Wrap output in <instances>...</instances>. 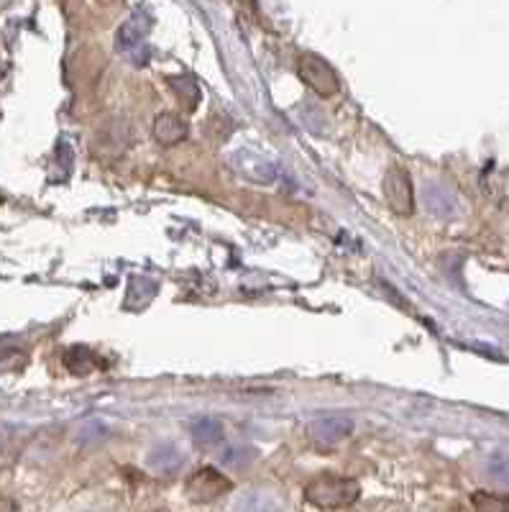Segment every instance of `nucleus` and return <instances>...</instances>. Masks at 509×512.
Instances as JSON below:
<instances>
[{
    "label": "nucleus",
    "mask_w": 509,
    "mask_h": 512,
    "mask_svg": "<svg viewBox=\"0 0 509 512\" xmlns=\"http://www.w3.org/2000/svg\"><path fill=\"white\" fill-rule=\"evenodd\" d=\"M359 484L346 477H318L307 484V502L323 507V510H336L359 500Z\"/></svg>",
    "instance_id": "f257e3e1"
},
{
    "label": "nucleus",
    "mask_w": 509,
    "mask_h": 512,
    "mask_svg": "<svg viewBox=\"0 0 509 512\" xmlns=\"http://www.w3.org/2000/svg\"><path fill=\"white\" fill-rule=\"evenodd\" d=\"M297 75L320 98H333L341 90V80H338L336 70L318 54H302L297 59Z\"/></svg>",
    "instance_id": "f03ea898"
},
{
    "label": "nucleus",
    "mask_w": 509,
    "mask_h": 512,
    "mask_svg": "<svg viewBox=\"0 0 509 512\" xmlns=\"http://www.w3.org/2000/svg\"><path fill=\"white\" fill-rule=\"evenodd\" d=\"M231 489V479L223 472L213 469V466H203L197 469L185 484V495L190 497L192 502H213L218 500L220 495H226Z\"/></svg>",
    "instance_id": "7ed1b4c3"
},
{
    "label": "nucleus",
    "mask_w": 509,
    "mask_h": 512,
    "mask_svg": "<svg viewBox=\"0 0 509 512\" xmlns=\"http://www.w3.org/2000/svg\"><path fill=\"white\" fill-rule=\"evenodd\" d=\"M384 195H387L389 208L397 216H410L415 210V192H412V180L402 167H392L384 177Z\"/></svg>",
    "instance_id": "20e7f679"
},
{
    "label": "nucleus",
    "mask_w": 509,
    "mask_h": 512,
    "mask_svg": "<svg viewBox=\"0 0 509 512\" xmlns=\"http://www.w3.org/2000/svg\"><path fill=\"white\" fill-rule=\"evenodd\" d=\"M307 431H310V436H313L315 441L328 446V443H338L343 441V438L351 436L353 418L346 413H325V415H318L315 420H310Z\"/></svg>",
    "instance_id": "39448f33"
},
{
    "label": "nucleus",
    "mask_w": 509,
    "mask_h": 512,
    "mask_svg": "<svg viewBox=\"0 0 509 512\" xmlns=\"http://www.w3.org/2000/svg\"><path fill=\"white\" fill-rule=\"evenodd\" d=\"M151 29V18L146 8H136L131 16L126 18V24L118 29V49L128 54H141L146 44V36Z\"/></svg>",
    "instance_id": "423d86ee"
},
{
    "label": "nucleus",
    "mask_w": 509,
    "mask_h": 512,
    "mask_svg": "<svg viewBox=\"0 0 509 512\" xmlns=\"http://www.w3.org/2000/svg\"><path fill=\"white\" fill-rule=\"evenodd\" d=\"M146 466L159 477H174L185 466V454L174 443H157L146 454Z\"/></svg>",
    "instance_id": "0eeeda50"
},
{
    "label": "nucleus",
    "mask_w": 509,
    "mask_h": 512,
    "mask_svg": "<svg viewBox=\"0 0 509 512\" xmlns=\"http://www.w3.org/2000/svg\"><path fill=\"white\" fill-rule=\"evenodd\" d=\"M228 512H287L282 497L269 492V489H251L236 497Z\"/></svg>",
    "instance_id": "6e6552de"
},
{
    "label": "nucleus",
    "mask_w": 509,
    "mask_h": 512,
    "mask_svg": "<svg viewBox=\"0 0 509 512\" xmlns=\"http://www.w3.org/2000/svg\"><path fill=\"white\" fill-rule=\"evenodd\" d=\"M423 200L425 205H428L430 213L438 218H448L456 213V192H453L451 187L443 185V182H428V185L423 187Z\"/></svg>",
    "instance_id": "1a4fd4ad"
},
{
    "label": "nucleus",
    "mask_w": 509,
    "mask_h": 512,
    "mask_svg": "<svg viewBox=\"0 0 509 512\" xmlns=\"http://www.w3.org/2000/svg\"><path fill=\"white\" fill-rule=\"evenodd\" d=\"M187 134H190V126L177 113H162L154 121V139L164 146L180 144V141L187 139Z\"/></svg>",
    "instance_id": "9d476101"
},
{
    "label": "nucleus",
    "mask_w": 509,
    "mask_h": 512,
    "mask_svg": "<svg viewBox=\"0 0 509 512\" xmlns=\"http://www.w3.org/2000/svg\"><path fill=\"white\" fill-rule=\"evenodd\" d=\"M190 436H192V443H195L197 448H213L223 441L226 431H223V423H220V420L200 418L192 423Z\"/></svg>",
    "instance_id": "9b49d317"
},
{
    "label": "nucleus",
    "mask_w": 509,
    "mask_h": 512,
    "mask_svg": "<svg viewBox=\"0 0 509 512\" xmlns=\"http://www.w3.org/2000/svg\"><path fill=\"white\" fill-rule=\"evenodd\" d=\"M154 295H157V282L146 280V277H134L131 285H128L126 297H123V305L131 310H139L144 305H149Z\"/></svg>",
    "instance_id": "f8f14e48"
},
{
    "label": "nucleus",
    "mask_w": 509,
    "mask_h": 512,
    "mask_svg": "<svg viewBox=\"0 0 509 512\" xmlns=\"http://www.w3.org/2000/svg\"><path fill=\"white\" fill-rule=\"evenodd\" d=\"M169 85H172V90L187 111H195L197 103H200V88L195 85V80L192 77H169Z\"/></svg>",
    "instance_id": "ddd939ff"
},
{
    "label": "nucleus",
    "mask_w": 509,
    "mask_h": 512,
    "mask_svg": "<svg viewBox=\"0 0 509 512\" xmlns=\"http://www.w3.org/2000/svg\"><path fill=\"white\" fill-rule=\"evenodd\" d=\"M256 459L254 446H228L223 454H220V464L228 466V469H236L241 472L243 466H249Z\"/></svg>",
    "instance_id": "4468645a"
},
{
    "label": "nucleus",
    "mask_w": 509,
    "mask_h": 512,
    "mask_svg": "<svg viewBox=\"0 0 509 512\" xmlns=\"http://www.w3.org/2000/svg\"><path fill=\"white\" fill-rule=\"evenodd\" d=\"M471 502L479 512H509V495H497V492H474Z\"/></svg>",
    "instance_id": "2eb2a0df"
},
{
    "label": "nucleus",
    "mask_w": 509,
    "mask_h": 512,
    "mask_svg": "<svg viewBox=\"0 0 509 512\" xmlns=\"http://www.w3.org/2000/svg\"><path fill=\"white\" fill-rule=\"evenodd\" d=\"M486 477L509 487V451H497L492 459L486 461Z\"/></svg>",
    "instance_id": "dca6fc26"
},
{
    "label": "nucleus",
    "mask_w": 509,
    "mask_h": 512,
    "mask_svg": "<svg viewBox=\"0 0 509 512\" xmlns=\"http://www.w3.org/2000/svg\"><path fill=\"white\" fill-rule=\"evenodd\" d=\"M0 512H18L16 502L8 500V497H0Z\"/></svg>",
    "instance_id": "f3484780"
}]
</instances>
